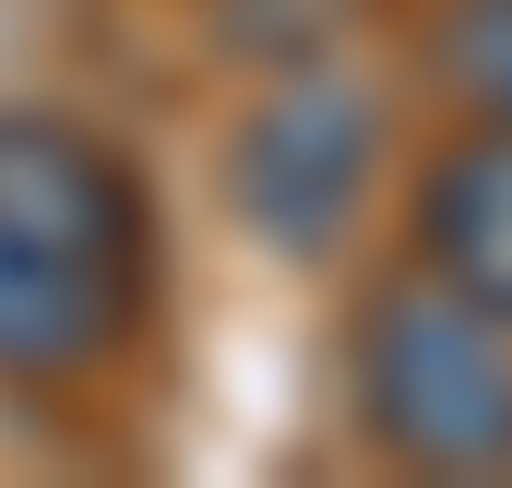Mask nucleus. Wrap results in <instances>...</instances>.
I'll return each mask as SVG.
<instances>
[{
    "label": "nucleus",
    "mask_w": 512,
    "mask_h": 488,
    "mask_svg": "<svg viewBox=\"0 0 512 488\" xmlns=\"http://www.w3.org/2000/svg\"><path fill=\"white\" fill-rule=\"evenodd\" d=\"M393 167H405V120L346 60H298L251 84L239 120L215 131V203L286 274H346V250L393 203Z\"/></svg>",
    "instance_id": "obj_1"
},
{
    "label": "nucleus",
    "mask_w": 512,
    "mask_h": 488,
    "mask_svg": "<svg viewBox=\"0 0 512 488\" xmlns=\"http://www.w3.org/2000/svg\"><path fill=\"white\" fill-rule=\"evenodd\" d=\"M346 417L405 477H512V322L429 274H358L346 298Z\"/></svg>",
    "instance_id": "obj_2"
},
{
    "label": "nucleus",
    "mask_w": 512,
    "mask_h": 488,
    "mask_svg": "<svg viewBox=\"0 0 512 488\" xmlns=\"http://www.w3.org/2000/svg\"><path fill=\"white\" fill-rule=\"evenodd\" d=\"M0 239L96 274L131 310H167V191L108 120L60 96H0Z\"/></svg>",
    "instance_id": "obj_3"
},
{
    "label": "nucleus",
    "mask_w": 512,
    "mask_h": 488,
    "mask_svg": "<svg viewBox=\"0 0 512 488\" xmlns=\"http://www.w3.org/2000/svg\"><path fill=\"white\" fill-rule=\"evenodd\" d=\"M393 262L512 322V120H429L393 167Z\"/></svg>",
    "instance_id": "obj_4"
},
{
    "label": "nucleus",
    "mask_w": 512,
    "mask_h": 488,
    "mask_svg": "<svg viewBox=\"0 0 512 488\" xmlns=\"http://www.w3.org/2000/svg\"><path fill=\"white\" fill-rule=\"evenodd\" d=\"M143 334H155V310H131L96 274L0 239V393H96L143 358Z\"/></svg>",
    "instance_id": "obj_5"
},
{
    "label": "nucleus",
    "mask_w": 512,
    "mask_h": 488,
    "mask_svg": "<svg viewBox=\"0 0 512 488\" xmlns=\"http://www.w3.org/2000/svg\"><path fill=\"white\" fill-rule=\"evenodd\" d=\"M405 84L441 120H512V0H417L405 12Z\"/></svg>",
    "instance_id": "obj_6"
}]
</instances>
